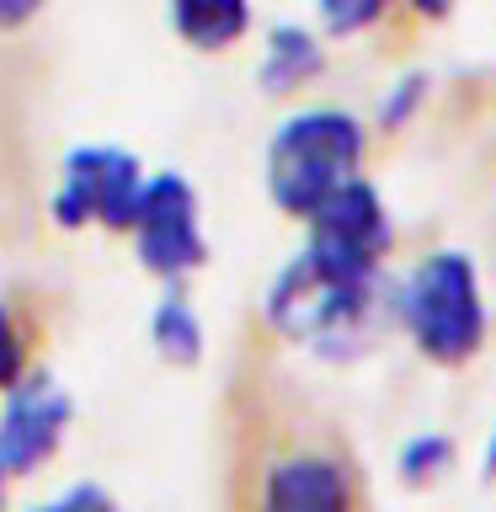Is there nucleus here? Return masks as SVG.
Masks as SVG:
<instances>
[{
  "mask_svg": "<svg viewBox=\"0 0 496 512\" xmlns=\"http://www.w3.org/2000/svg\"><path fill=\"white\" fill-rule=\"evenodd\" d=\"M48 6V0H0V32H16V27H27L32 16H38Z\"/></svg>",
  "mask_w": 496,
  "mask_h": 512,
  "instance_id": "nucleus-17",
  "label": "nucleus"
},
{
  "mask_svg": "<svg viewBox=\"0 0 496 512\" xmlns=\"http://www.w3.org/2000/svg\"><path fill=\"white\" fill-rule=\"evenodd\" d=\"M395 320L406 326L427 363L459 368L486 342V294H480V267L464 251L422 256L406 283L395 288Z\"/></svg>",
  "mask_w": 496,
  "mask_h": 512,
  "instance_id": "nucleus-3",
  "label": "nucleus"
},
{
  "mask_svg": "<svg viewBox=\"0 0 496 512\" xmlns=\"http://www.w3.org/2000/svg\"><path fill=\"white\" fill-rule=\"evenodd\" d=\"M390 251V208L368 176H347L326 203L304 219V256L336 278H379Z\"/></svg>",
  "mask_w": 496,
  "mask_h": 512,
  "instance_id": "nucleus-5",
  "label": "nucleus"
},
{
  "mask_svg": "<svg viewBox=\"0 0 496 512\" xmlns=\"http://www.w3.org/2000/svg\"><path fill=\"white\" fill-rule=\"evenodd\" d=\"M166 16L176 38L198 54H224L251 32V0H171Z\"/></svg>",
  "mask_w": 496,
  "mask_h": 512,
  "instance_id": "nucleus-10",
  "label": "nucleus"
},
{
  "mask_svg": "<svg viewBox=\"0 0 496 512\" xmlns=\"http://www.w3.org/2000/svg\"><path fill=\"white\" fill-rule=\"evenodd\" d=\"M486 475L496 480V427H491V443H486Z\"/></svg>",
  "mask_w": 496,
  "mask_h": 512,
  "instance_id": "nucleus-19",
  "label": "nucleus"
},
{
  "mask_svg": "<svg viewBox=\"0 0 496 512\" xmlns=\"http://www.w3.org/2000/svg\"><path fill=\"white\" fill-rule=\"evenodd\" d=\"M454 6H459V0H411V11L422 16V22H443Z\"/></svg>",
  "mask_w": 496,
  "mask_h": 512,
  "instance_id": "nucleus-18",
  "label": "nucleus"
},
{
  "mask_svg": "<svg viewBox=\"0 0 496 512\" xmlns=\"http://www.w3.org/2000/svg\"><path fill=\"white\" fill-rule=\"evenodd\" d=\"M27 374V331L16 326V310L0 299V395Z\"/></svg>",
  "mask_w": 496,
  "mask_h": 512,
  "instance_id": "nucleus-14",
  "label": "nucleus"
},
{
  "mask_svg": "<svg viewBox=\"0 0 496 512\" xmlns=\"http://www.w3.org/2000/svg\"><path fill=\"white\" fill-rule=\"evenodd\" d=\"M256 512H358V486L331 448H283L267 459Z\"/></svg>",
  "mask_w": 496,
  "mask_h": 512,
  "instance_id": "nucleus-8",
  "label": "nucleus"
},
{
  "mask_svg": "<svg viewBox=\"0 0 496 512\" xmlns=\"http://www.w3.org/2000/svg\"><path fill=\"white\" fill-rule=\"evenodd\" d=\"M320 75H326V43H320L310 27L278 22V27L267 32V43H262V70H256V80H262L267 96L304 91V86H315Z\"/></svg>",
  "mask_w": 496,
  "mask_h": 512,
  "instance_id": "nucleus-9",
  "label": "nucleus"
},
{
  "mask_svg": "<svg viewBox=\"0 0 496 512\" xmlns=\"http://www.w3.org/2000/svg\"><path fill=\"white\" fill-rule=\"evenodd\" d=\"M368 128L342 107H299L267 139V198L288 219H310L347 176L363 171Z\"/></svg>",
  "mask_w": 496,
  "mask_h": 512,
  "instance_id": "nucleus-2",
  "label": "nucleus"
},
{
  "mask_svg": "<svg viewBox=\"0 0 496 512\" xmlns=\"http://www.w3.org/2000/svg\"><path fill=\"white\" fill-rule=\"evenodd\" d=\"M32 512H118V502L102 491V486H70L64 496H54V502H43V507H32Z\"/></svg>",
  "mask_w": 496,
  "mask_h": 512,
  "instance_id": "nucleus-16",
  "label": "nucleus"
},
{
  "mask_svg": "<svg viewBox=\"0 0 496 512\" xmlns=\"http://www.w3.org/2000/svg\"><path fill=\"white\" fill-rule=\"evenodd\" d=\"M150 342L171 368H192L203 358V320L192 310V299L182 294V283H171L166 294H160L155 315H150Z\"/></svg>",
  "mask_w": 496,
  "mask_h": 512,
  "instance_id": "nucleus-11",
  "label": "nucleus"
},
{
  "mask_svg": "<svg viewBox=\"0 0 496 512\" xmlns=\"http://www.w3.org/2000/svg\"><path fill=\"white\" fill-rule=\"evenodd\" d=\"M70 416L75 406L64 395V384L43 368H27L6 390V406H0V470L32 475L43 459H54L64 432H70Z\"/></svg>",
  "mask_w": 496,
  "mask_h": 512,
  "instance_id": "nucleus-7",
  "label": "nucleus"
},
{
  "mask_svg": "<svg viewBox=\"0 0 496 512\" xmlns=\"http://www.w3.org/2000/svg\"><path fill=\"white\" fill-rule=\"evenodd\" d=\"M144 166L139 155L118 150V144H75L64 155L59 187H54V224L59 230H86V224H102L112 235L134 230L139 198H144Z\"/></svg>",
  "mask_w": 496,
  "mask_h": 512,
  "instance_id": "nucleus-4",
  "label": "nucleus"
},
{
  "mask_svg": "<svg viewBox=\"0 0 496 512\" xmlns=\"http://www.w3.org/2000/svg\"><path fill=\"white\" fill-rule=\"evenodd\" d=\"M134 251L139 267L160 283H187L208 262V235L198 219V192L182 171H160L144 182L139 214H134Z\"/></svg>",
  "mask_w": 496,
  "mask_h": 512,
  "instance_id": "nucleus-6",
  "label": "nucleus"
},
{
  "mask_svg": "<svg viewBox=\"0 0 496 512\" xmlns=\"http://www.w3.org/2000/svg\"><path fill=\"white\" fill-rule=\"evenodd\" d=\"M384 11H390V0H320V22H326L331 38H352V32H368Z\"/></svg>",
  "mask_w": 496,
  "mask_h": 512,
  "instance_id": "nucleus-13",
  "label": "nucleus"
},
{
  "mask_svg": "<svg viewBox=\"0 0 496 512\" xmlns=\"http://www.w3.org/2000/svg\"><path fill=\"white\" fill-rule=\"evenodd\" d=\"M422 96H427V75H406V80H395V91L379 102V128H384V134L406 128V118H411L416 107H422Z\"/></svg>",
  "mask_w": 496,
  "mask_h": 512,
  "instance_id": "nucleus-15",
  "label": "nucleus"
},
{
  "mask_svg": "<svg viewBox=\"0 0 496 512\" xmlns=\"http://www.w3.org/2000/svg\"><path fill=\"white\" fill-rule=\"evenodd\" d=\"M454 438L448 432H416V438L400 448V480L406 486H432V480H443L454 470Z\"/></svg>",
  "mask_w": 496,
  "mask_h": 512,
  "instance_id": "nucleus-12",
  "label": "nucleus"
},
{
  "mask_svg": "<svg viewBox=\"0 0 496 512\" xmlns=\"http://www.w3.org/2000/svg\"><path fill=\"white\" fill-rule=\"evenodd\" d=\"M0 512H6V470H0Z\"/></svg>",
  "mask_w": 496,
  "mask_h": 512,
  "instance_id": "nucleus-20",
  "label": "nucleus"
},
{
  "mask_svg": "<svg viewBox=\"0 0 496 512\" xmlns=\"http://www.w3.org/2000/svg\"><path fill=\"white\" fill-rule=\"evenodd\" d=\"M384 310H395V299H384L379 278H336V272L315 267L304 251L288 256L267 288V326L288 342L315 347L320 358L363 352L374 342Z\"/></svg>",
  "mask_w": 496,
  "mask_h": 512,
  "instance_id": "nucleus-1",
  "label": "nucleus"
}]
</instances>
